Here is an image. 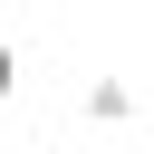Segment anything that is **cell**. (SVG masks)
<instances>
[{
  "label": "cell",
  "instance_id": "1",
  "mask_svg": "<svg viewBox=\"0 0 154 154\" xmlns=\"http://www.w3.org/2000/svg\"><path fill=\"white\" fill-rule=\"evenodd\" d=\"M77 116H87V125H106V135H116V125H135V87H125V77H87V87H77Z\"/></svg>",
  "mask_w": 154,
  "mask_h": 154
},
{
  "label": "cell",
  "instance_id": "2",
  "mask_svg": "<svg viewBox=\"0 0 154 154\" xmlns=\"http://www.w3.org/2000/svg\"><path fill=\"white\" fill-rule=\"evenodd\" d=\"M10 96H19V48L0 38V106H10Z\"/></svg>",
  "mask_w": 154,
  "mask_h": 154
},
{
  "label": "cell",
  "instance_id": "3",
  "mask_svg": "<svg viewBox=\"0 0 154 154\" xmlns=\"http://www.w3.org/2000/svg\"><path fill=\"white\" fill-rule=\"evenodd\" d=\"M144 38H154V19H144Z\"/></svg>",
  "mask_w": 154,
  "mask_h": 154
}]
</instances>
